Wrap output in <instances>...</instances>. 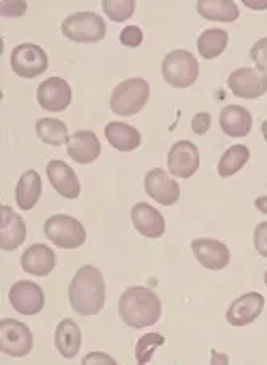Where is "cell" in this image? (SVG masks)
Returning a JSON list of instances; mask_svg holds the SVG:
<instances>
[{"instance_id": "cell-27", "label": "cell", "mask_w": 267, "mask_h": 365, "mask_svg": "<svg viewBox=\"0 0 267 365\" xmlns=\"http://www.w3.org/2000/svg\"><path fill=\"white\" fill-rule=\"evenodd\" d=\"M36 132L41 140L52 147H61L68 143V129L65 123L56 118H42L36 124Z\"/></svg>"}, {"instance_id": "cell-28", "label": "cell", "mask_w": 267, "mask_h": 365, "mask_svg": "<svg viewBox=\"0 0 267 365\" xmlns=\"http://www.w3.org/2000/svg\"><path fill=\"white\" fill-rule=\"evenodd\" d=\"M248 160H250V150L245 145H232L227 152L221 156L218 173L221 178H231V175L237 174L241 168H243Z\"/></svg>"}, {"instance_id": "cell-25", "label": "cell", "mask_w": 267, "mask_h": 365, "mask_svg": "<svg viewBox=\"0 0 267 365\" xmlns=\"http://www.w3.org/2000/svg\"><path fill=\"white\" fill-rule=\"evenodd\" d=\"M196 11L209 21L232 23L240 16V10L233 0H198Z\"/></svg>"}, {"instance_id": "cell-35", "label": "cell", "mask_w": 267, "mask_h": 365, "mask_svg": "<svg viewBox=\"0 0 267 365\" xmlns=\"http://www.w3.org/2000/svg\"><path fill=\"white\" fill-rule=\"evenodd\" d=\"M253 243L261 256L267 257V222H261L254 229Z\"/></svg>"}, {"instance_id": "cell-37", "label": "cell", "mask_w": 267, "mask_h": 365, "mask_svg": "<svg viewBox=\"0 0 267 365\" xmlns=\"http://www.w3.org/2000/svg\"><path fill=\"white\" fill-rule=\"evenodd\" d=\"M243 4L251 10H267V0H243Z\"/></svg>"}, {"instance_id": "cell-16", "label": "cell", "mask_w": 267, "mask_h": 365, "mask_svg": "<svg viewBox=\"0 0 267 365\" xmlns=\"http://www.w3.org/2000/svg\"><path fill=\"white\" fill-rule=\"evenodd\" d=\"M132 224L138 234L147 238H160L166 230V222H164L163 214L145 201L136 203L131 211Z\"/></svg>"}, {"instance_id": "cell-39", "label": "cell", "mask_w": 267, "mask_h": 365, "mask_svg": "<svg viewBox=\"0 0 267 365\" xmlns=\"http://www.w3.org/2000/svg\"><path fill=\"white\" fill-rule=\"evenodd\" d=\"M254 206H256V210H259L261 212L267 214V197H258L256 201H254Z\"/></svg>"}, {"instance_id": "cell-9", "label": "cell", "mask_w": 267, "mask_h": 365, "mask_svg": "<svg viewBox=\"0 0 267 365\" xmlns=\"http://www.w3.org/2000/svg\"><path fill=\"white\" fill-rule=\"evenodd\" d=\"M227 84L235 97L259 98L267 92V73L259 68H238L231 73Z\"/></svg>"}, {"instance_id": "cell-6", "label": "cell", "mask_w": 267, "mask_h": 365, "mask_svg": "<svg viewBox=\"0 0 267 365\" xmlns=\"http://www.w3.org/2000/svg\"><path fill=\"white\" fill-rule=\"evenodd\" d=\"M46 237L63 250H74L86 243V229L78 219L68 214H55L44 224Z\"/></svg>"}, {"instance_id": "cell-22", "label": "cell", "mask_w": 267, "mask_h": 365, "mask_svg": "<svg viewBox=\"0 0 267 365\" xmlns=\"http://www.w3.org/2000/svg\"><path fill=\"white\" fill-rule=\"evenodd\" d=\"M105 137L113 148L119 152H134L141 147L142 135L136 128L124 123H110L105 128Z\"/></svg>"}, {"instance_id": "cell-19", "label": "cell", "mask_w": 267, "mask_h": 365, "mask_svg": "<svg viewBox=\"0 0 267 365\" xmlns=\"http://www.w3.org/2000/svg\"><path fill=\"white\" fill-rule=\"evenodd\" d=\"M68 155L79 165H89L99 158L101 143L92 130H78L68 138Z\"/></svg>"}, {"instance_id": "cell-1", "label": "cell", "mask_w": 267, "mask_h": 365, "mask_svg": "<svg viewBox=\"0 0 267 365\" xmlns=\"http://www.w3.org/2000/svg\"><path fill=\"white\" fill-rule=\"evenodd\" d=\"M68 298L79 316H97L106 299L104 274L95 266H82L69 283Z\"/></svg>"}, {"instance_id": "cell-15", "label": "cell", "mask_w": 267, "mask_h": 365, "mask_svg": "<svg viewBox=\"0 0 267 365\" xmlns=\"http://www.w3.org/2000/svg\"><path fill=\"white\" fill-rule=\"evenodd\" d=\"M192 251L196 261L209 270H222L231 262V251L214 238H196L192 242Z\"/></svg>"}, {"instance_id": "cell-24", "label": "cell", "mask_w": 267, "mask_h": 365, "mask_svg": "<svg viewBox=\"0 0 267 365\" xmlns=\"http://www.w3.org/2000/svg\"><path fill=\"white\" fill-rule=\"evenodd\" d=\"M81 329L71 319H63L55 330V346L65 359L78 356L81 349Z\"/></svg>"}, {"instance_id": "cell-17", "label": "cell", "mask_w": 267, "mask_h": 365, "mask_svg": "<svg viewBox=\"0 0 267 365\" xmlns=\"http://www.w3.org/2000/svg\"><path fill=\"white\" fill-rule=\"evenodd\" d=\"M26 240V224L10 206L0 207V247L14 251Z\"/></svg>"}, {"instance_id": "cell-7", "label": "cell", "mask_w": 267, "mask_h": 365, "mask_svg": "<svg viewBox=\"0 0 267 365\" xmlns=\"http://www.w3.org/2000/svg\"><path fill=\"white\" fill-rule=\"evenodd\" d=\"M10 65L15 74L24 79L41 76L49 68V55L36 43H20L14 48L10 56Z\"/></svg>"}, {"instance_id": "cell-4", "label": "cell", "mask_w": 267, "mask_h": 365, "mask_svg": "<svg viewBox=\"0 0 267 365\" xmlns=\"http://www.w3.org/2000/svg\"><path fill=\"white\" fill-rule=\"evenodd\" d=\"M163 78L171 87L176 89H187L198 78V61L188 50H173L164 56L161 65Z\"/></svg>"}, {"instance_id": "cell-34", "label": "cell", "mask_w": 267, "mask_h": 365, "mask_svg": "<svg viewBox=\"0 0 267 365\" xmlns=\"http://www.w3.org/2000/svg\"><path fill=\"white\" fill-rule=\"evenodd\" d=\"M190 128H192V132L196 135H205L206 132L211 128V115L206 111H200L193 116L192 123H190Z\"/></svg>"}, {"instance_id": "cell-10", "label": "cell", "mask_w": 267, "mask_h": 365, "mask_svg": "<svg viewBox=\"0 0 267 365\" xmlns=\"http://www.w3.org/2000/svg\"><path fill=\"white\" fill-rule=\"evenodd\" d=\"M200 152L190 140L176 142L168 155V171L179 179H188L198 171Z\"/></svg>"}, {"instance_id": "cell-12", "label": "cell", "mask_w": 267, "mask_h": 365, "mask_svg": "<svg viewBox=\"0 0 267 365\" xmlns=\"http://www.w3.org/2000/svg\"><path fill=\"white\" fill-rule=\"evenodd\" d=\"M145 192L163 206H173L181 198L179 184L161 168H155L147 173L143 180Z\"/></svg>"}, {"instance_id": "cell-41", "label": "cell", "mask_w": 267, "mask_h": 365, "mask_svg": "<svg viewBox=\"0 0 267 365\" xmlns=\"http://www.w3.org/2000/svg\"><path fill=\"white\" fill-rule=\"evenodd\" d=\"M264 283H266V287H267V272L264 274Z\"/></svg>"}, {"instance_id": "cell-40", "label": "cell", "mask_w": 267, "mask_h": 365, "mask_svg": "<svg viewBox=\"0 0 267 365\" xmlns=\"http://www.w3.org/2000/svg\"><path fill=\"white\" fill-rule=\"evenodd\" d=\"M261 132H263V135H264L266 142H267V121H264L263 125H261Z\"/></svg>"}, {"instance_id": "cell-32", "label": "cell", "mask_w": 267, "mask_h": 365, "mask_svg": "<svg viewBox=\"0 0 267 365\" xmlns=\"http://www.w3.org/2000/svg\"><path fill=\"white\" fill-rule=\"evenodd\" d=\"M143 41V33L138 26H126L119 34V42L126 47H138Z\"/></svg>"}, {"instance_id": "cell-5", "label": "cell", "mask_w": 267, "mask_h": 365, "mask_svg": "<svg viewBox=\"0 0 267 365\" xmlns=\"http://www.w3.org/2000/svg\"><path fill=\"white\" fill-rule=\"evenodd\" d=\"M61 33L66 39L79 43L99 42L106 34V24L104 18L94 11H79V14L69 15L61 23Z\"/></svg>"}, {"instance_id": "cell-21", "label": "cell", "mask_w": 267, "mask_h": 365, "mask_svg": "<svg viewBox=\"0 0 267 365\" xmlns=\"http://www.w3.org/2000/svg\"><path fill=\"white\" fill-rule=\"evenodd\" d=\"M219 124L228 137H245L253 128V116L243 106L228 105L221 110Z\"/></svg>"}, {"instance_id": "cell-18", "label": "cell", "mask_w": 267, "mask_h": 365, "mask_svg": "<svg viewBox=\"0 0 267 365\" xmlns=\"http://www.w3.org/2000/svg\"><path fill=\"white\" fill-rule=\"evenodd\" d=\"M47 178L52 187L65 198H78L81 193V184L76 173L65 161L54 160L47 165Z\"/></svg>"}, {"instance_id": "cell-14", "label": "cell", "mask_w": 267, "mask_h": 365, "mask_svg": "<svg viewBox=\"0 0 267 365\" xmlns=\"http://www.w3.org/2000/svg\"><path fill=\"white\" fill-rule=\"evenodd\" d=\"M73 92L71 87L61 78H49L37 89V102L44 110L59 113L66 110L71 105Z\"/></svg>"}, {"instance_id": "cell-31", "label": "cell", "mask_w": 267, "mask_h": 365, "mask_svg": "<svg viewBox=\"0 0 267 365\" xmlns=\"http://www.w3.org/2000/svg\"><path fill=\"white\" fill-rule=\"evenodd\" d=\"M28 4L24 0H2L0 2V11L5 18H18L26 14Z\"/></svg>"}, {"instance_id": "cell-30", "label": "cell", "mask_w": 267, "mask_h": 365, "mask_svg": "<svg viewBox=\"0 0 267 365\" xmlns=\"http://www.w3.org/2000/svg\"><path fill=\"white\" fill-rule=\"evenodd\" d=\"M164 343H166V339H164V336H161L160 333H147V335H143L138 339L136 346L137 362L148 364L150 359L155 354V349L160 348Z\"/></svg>"}, {"instance_id": "cell-26", "label": "cell", "mask_w": 267, "mask_h": 365, "mask_svg": "<svg viewBox=\"0 0 267 365\" xmlns=\"http://www.w3.org/2000/svg\"><path fill=\"white\" fill-rule=\"evenodd\" d=\"M228 43V34L227 31L213 28L206 29L200 34L198 41H196V48H198L200 55L206 60L218 58L219 55L224 53Z\"/></svg>"}, {"instance_id": "cell-38", "label": "cell", "mask_w": 267, "mask_h": 365, "mask_svg": "<svg viewBox=\"0 0 267 365\" xmlns=\"http://www.w3.org/2000/svg\"><path fill=\"white\" fill-rule=\"evenodd\" d=\"M211 364H228V357L224 354H218L216 351H211Z\"/></svg>"}, {"instance_id": "cell-3", "label": "cell", "mask_w": 267, "mask_h": 365, "mask_svg": "<svg viewBox=\"0 0 267 365\" xmlns=\"http://www.w3.org/2000/svg\"><path fill=\"white\" fill-rule=\"evenodd\" d=\"M150 98V84L142 78H131L114 87L110 97V108L118 116H134Z\"/></svg>"}, {"instance_id": "cell-8", "label": "cell", "mask_w": 267, "mask_h": 365, "mask_svg": "<svg viewBox=\"0 0 267 365\" xmlns=\"http://www.w3.org/2000/svg\"><path fill=\"white\" fill-rule=\"evenodd\" d=\"M34 346V336L26 324L15 319L0 320V351L10 357L28 356Z\"/></svg>"}, {"instance_id": "cell-20", "label": "cell", "mask_w": 267, "mask_h": 365, "mask_svg": "<svg viewBox=\"0 0 267 365\" xmlns=\"http://www.w3.org/2000/svg\"><path fill=\"white\" fill-rule=\"evenodd\" d=\"M56 256L47 245L36 243L24 251L21 256V267L26 274L46 277L55 269Z\"/></svg>"}, {"instance_id": "cell-23", "label": "cell", "mask_w": 267, "mask_h": 365, "mask_svg": "<svg viewBox=\"0 0 267 365\" xmlns=\"http://www.w3.org/2000/svg\"><path fill=\"white\" fill-rule=\"evenodd\" d=\"M42 192V179L41 175L34 169H29V171L24 173L20 180H18L16 188H15V198L18 206L21 207L23 211H29L37 205Z\"/></svg>"}, {"instance_id": "cell-2", "label": "cell", "mask_w": 267, "mask_h": 365, "mask_svg": "<svg viewBox=\"0 0 267 365\" xmlns=\"http://www.w3.org/2000/svg\"><path fill=\"white\" fill-rule=\"evenodd\" d=\"M161 299L151 288L131 287L121 294L118 312L121 320L132 329L155 325L161 317Z\"/></svg>"}, {"instance_id": "cell-33", "label": "cell", "mask_w": 267, "mask_h": 365, "mask_svg": "<svg viewBox=\"0 0 267 365\" xmlns=\"http://www.w3.org/2000/svg\"><path fill=\"white\" fill-rule=\"evenodd\" d=\"M250 58L256 63L259 69H267V37H263L250 50Z\"/></svg>"}, {"instance_id": "cell-29", "label": "cell", "mask_w": 267, "mask_h": 365, "mask_svg": "<svg viewBox=\"0 0 267 365\" xmlns=\"http://www.w3.org/2000/svg\"><path fill=\"white\" fill-rule=\"evenodd\" d=\"M101 7L111 21L123 23L136 11V0H104Z\"/></svg>"}, {"instance_id": "cell-36", "label": "cell", "mask_w": 267, "mask_h": 365, "mask_svg": "<svg viewBox=\"0 0 267 365\" xmlns=\"http://www.w3.org/2000/svg\"><path fill=\"white\" fill-rule=\"evenodd\" d=\"M82 364H116L114 362V359L110 357L105 352H92V354L86 356L82 359Z\"/></svg>"}, {"instance_id": "cell-11", "label": "cell", "mask_w": 267, "mask_h": 365, "mask_svg": "<svg viewBox=\"0 0 267 365\" xmlns=\"http://www.w3.org/2000/svg\"><path fill=\"white\" fill-rule=\"evenodd\" d=\"M10 304L14 309L24 316H34L44 309L46 297H44L42 288L34 282L18 280L9 292Z\"/></svg>"}, {"instance_id": "cell-13", "label": "cell", "mask_w": 267, "mask_h": 365, "mask_svg": "<svg viewBox=\"0 0 267 365\" xmlns=\"http://www.w3.org/2000/svg\"><path fill=\"white\" fill-rule=\"evenodd\" d=\"M266 299L258 292H250L233 299V303L228 306L226 319L232 327H245L253 324L261 312L264 309Z\"/></svg>"}]
</instances>
